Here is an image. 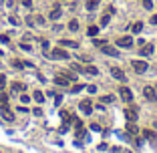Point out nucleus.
Wrapping results in <instances>:
<instances>
[{
    "mask_svg": "<svg viewBox=\"0 0 157 153\" xmlns=\"http://www.w3.org/2000/svg\"><path fill=\"white\" fill-rule=\"evenodd\" d=\"M61 46H67V48H78V42H75V40H67V38H61Z\"/></svg>",
    "mask_w": 157,
    "mask_h": 153,
    "instance_id": "11",
    "label": "nucleus"
},
{
    "mask_svg": "<svg viewBox=\"0 0 157 153\" xmlns=\"http://www.w3.org/2000/svg\"><path fill=\"white\" fill-rule=\"evenodd\" d=\"M143 97L149 101V103H155L157 101V93L153 87H143Z\"/></svg>",
    "mask_w": 157,
    "mask_h": 153,
    "instance_id": "2",
    "label": "nucleus"
},
{
    "mask_svg": "<svg viewBox=\"0 0 157 153\" xmlns=\"http://www.w3.org/2000/svg\"><path fill=\"white\" fill-rule=\"evenodd\" d=\"M127 133H129L131 137H137V133H139L137 125H135V123H127Z\"/></svg>",
    "mask_w": 157,
    "mask_h": 153,
    "instance_id": "12",
    "label": "nucleus"
},
{
    "mask_svg": "<svg viewBox=\"0 0 157 153\" xmlns=\"http://www.w3.org/2000/svg\"><path fill=\"white\" fill-rule=\"evenodd\" d=\"M87 32H89V37H97L99 34V26H89Z\"/></svg>",
    "mask_w": 157,
    "mask_h": 153,
    "instance_id": "23",
    "label": "nucleus"
},
{
    "mask_svg": "<svg viewBox=\"0 0 157 153\" xmlns=\"http://www.w3.org/2000/svg\"><path fill=\"white\" fill-rule=\"evenodd\" d=\"M12 87H14V91H18V93H22V91H24V89H26V87H24V85H22V83H14V85H12Z\"/></svg>",
    "mask_w": 157,
    "mask_h": 153,
    "instance_id": "25",
    "label": "nucleus"
},
{
    "mask_svg": "<svg viewBox=\"0 0 157 153\" xmlns=\"http://www.w3.org/2000/svg\"><path fill=\"white\" fill-rule=\"evenodd\" d=\"M143 8L151 10V8H153V0H143Z\"/></svg>",
    "mask_w": 157,
    "mask_h": 153,
    "instance_id": "27",
    "label": "nucleus"
},
{
    "mask_svg": "<svg viewBox=\"0 0 157 153\" xmlns=\"http://www.w3.org/2000/svg\"><path fill=\"white\" fill-rule=\"evenodd\" d=\"M78 107H81V111L85 115H91L93 113V105H91V101H81L78 103Z\"/></svg>",
    "mask_w": 157,
    "mask_h": 153,
    "instance_id": "8",
    "label": "nucleus"
},
{
    "mask_svg": "<svg viewBox=\"0 0 157 153\" xmlns=\"http://www.w3.org/2000/svg\"><path fill=\"white\" fill-rule=\"evenodd\" d=\"M87 91H89V93H95V91H97V87H93V85H87Z\"/></svg>",
    "mask_w": 157,
    "mask_h": 153,
    "instance_id": "36",
    "label": "nucleus"
},
{
    "mask_svg": "<svg viewBox=\"0 0 157 153\" xmlns=\"http://www.w3.org/2000/svg\"><path fill=\"white\" fill-rule=\"evenodd\" d=\"M69 30L77 32V30H78V20H71V22H69Z\"/></svg>",
    "mask_w": 157,
    "mask_h": 153,
    "instance_id": "22",
    "label": "nucleus"
},
{
    "mask_svg": "<svg viewBox=\"0 0 157 153\" xmlns=\"http://www.w3.org/2000/svg\"><path fill=\"white\" fill-rule=\"evenodd\" d=\"M81 61H83V63H91V57H89V54H81Z\"/></svg>",
    "mask_w": 157,
    "mask_h": 153,
    "instance_id": "33",
    "label": "nucleus"
},
{
    "mask_svg": "<svg viewBox=\"0 0 157 153\" xmlns=\"http://www.w3.org/2000/svg\"><path fill=\"white\" fill-rule=\"evenodd\" d=\"M4 87H6V76L0 75V91H4Z\"/></svg>",
    "mask_w": 157,
    "mask_h": 153,
    "instance_id": "28",
    "label": "nucleus"
},
{
    "mask_svg": "<svg viewBox=\"0 0 157 153\" xmlns=\"http://www.w3.org/2000/svg\"><path fill=\"white\" fill-rule=\"evenodd\" d=\"M12 67H16V69H22V67H24V63H20V61H12Z\"/></svg>",
    "mask_w": 157,
    "mask_h": 153,
    "instance_id": "31",
    "label": "nucleus"
},
{
    "mask_svg": "<svg viewBox=\"0 0 157 153\" xmlns=\"http://www.w3.org/2000/svg\"><path fill=\"white\" fill-rule=\"evenodd\" d=\"M2 117H4V121H14V115L10 113L8 109H2Z\"/></svg>",
    "mask_w": 157,
    "mask_h": 153,
    "instance_id": "18",
    "label": "nucleus"
},
{
    "mask_svg": "<svg viewBox=\"0 0 157 153\" xmlns=\"http://www.w3.org/2000/svg\"><path fill=\"white\" fill-rule=\"evenodd\" d=\"M2 109H8V97H6V95L0 97V111H2Z\"/></svg>",
    "mask_w": 157,
    "mask_h": 153,
    "instance_id": "19",
    "label": "nucleus"
},
{
    "mask_svg": "<svg viewBox=\"0 0 157 153\" xmlns=\"http://www.w3.org/2000/svg\"><path fill=\"white\" fill-rule=\"evenodd\" d=\"M85 73H89V75H97L99 71H97V67H87V69H85Z\"/></svg>",
    "mask_w": 157,
    "mask_h": 153,
    "instance_id": "26",
    "label": "nucleus"
},
{
    "mask_svg": "<svg viewBox=\"0 0 157 153\" xmlns=\"http://www.w3.org/2000/svg\"><path fill=\"white\" fill-rule=\"evenodd\" d=\"M109 16H111V14H107V12L101 16V26H107V24H109Z\"/></svg>",
    "mask_w": 157,
    "mask_h": 153,
    "instance_id": "24",
    "label": "nucleus"
},
{
    "mask_svg": "<svg viewBox=\"0 0 157 153\" xmlns=\"http://www.w3.org/2000/svg\"><path fill=\"white\" fill-rule=\"evenodd\" d=\"M137 117H139V109H137L135 105H129V107L125 109V119H127V123H135Z\"/></svg>",
    "mask_w": 157,
    "mask_h": 153,
    "instance_id": "1",
    "label": "nucleus"
},
{
    "mask_svg": "<svg viewBox=\"0 0 157 153\" xmlns=\"http://www.w3.org/2000/svg\"><path fill=\"white\" fill-rule=\"evenodd\" d=\"M99 2H101V0H87V8H89V10H93V8H97V6H99Z\"/></svg>",
    "mask_w": 157,
    "mask_h": 153,
    "instance_id": "21",
    "label": "nucleus"
},
{
    "mask_svg": "<svg viewBox=\"0 0 157 153\" xmlns=\"http://www.w3.org/2000/svg\"><path fill=\"white\" fill-rule=\"evenodd\" d=\"M54 83H56L59 87H67V85H69V76H67V75H65V76L59 75L56 79H54Z\"/></svg>",
    "mask_w": 157,
    "mask_h": 153,
    "instance_id": "13",
    "label": "nucleus"
},
{
    "mask_svg": "<svg viewBox=\"0 0 157 153\" xmlns=\"http://www.w3.org/2000/svg\"><path fill=\"white\" fill-rule=\"evenodd\" d=\"M0 42H2V44H8V42H10V38L6 37V34H0Z\"/></svg>",
    "mask_w": 157,
    "mask_h": 153,
    "instance_id": "30",
    "label": "nucleus"
},
{
    "mask_svg": "<svg viewBox=\"0 0 157 153\" xmlns=\"http://www.w3.org/2000/svg\"><path fill=\"white\" fill-rule=\"evenodd\" d=\"M131 67H133L137 73H145V71L149 69V65H147L145 61H131Z\"/></svg>",
    "mask_w": 157,
    "mask_h": 153,
    "instance_id": "4",
    "label": "nucleus"
},
{
    "mask_svg": "<svg viewBox=\"0 0 157 153\" xmlns=\"http://www.w3.org/2000/svg\"><path fill=\"white\" fill-rule=\"evenodd\" d=\"M101 50L105 52V54H109V57H119V50L115 46H109V44H103L101 46Z\"/></svg>",
    "mask_w": 157,
    "mask_h": 153,
    "instance_id": "7",
    "label": "nucleus"
},
{
    "mask_svg": "<svg viewBox=\"0 0 157 153\" xmlns=\"http://www.w3.org/2000/svg\"><path fill=\"white\" fill-rule=\"evenodd\" d=\"M119 93H121V97H123V101H125V103H133V93H131V89H129V87H121V89H119Z\"/></svg>",
    "mask_w": 157,
    "mask_h": 153,
    "instance_id": "5",
    "label": "nucleus"
},
{
    "mask_svg": "<svg viewBox=\"0 0 157 153\" xmlns=\"http://www.w3.org/2000/svg\"><path fill=\"white\" fill-rule=\"evenodd\" d=\"M73 71H78V73H85V69L81 65H73Z\"/></svg>",
    "mask_w": 157,
    "mask_h": 153,
    "instance_id": "34",
    "label": "nucleus"
},
{
    "mask_svg": "<svg viewBox=\"0 0 157 153\" xmlns=\"http://www.w3.org/2000/svg\"><path fill=\"white\" fill-rule=\"evenodd\" d=\"M32 97H34V101H36V103H44V93H42V91H34V93H32Z\"/></svg>",
    "mask_w": 157,
    "mask_h": 153,
    "instance_id": "16",
    "label": "nucleus"
},
{
    "mask_svg": "<svg viewBox=\"0 0 157 153\" xmlns=\"http://www.w3.org/2000/svg\"><path fill=\"white\" fill-rule=\"evenodd\" d=\"M115 44H117L119 48H129V46H133V38L131 37H121L115 40Z\"/></svg>",
    "mask_w": 157,
    "mask_h": 153,
    "instance_id": "3",
    "label": "nucleus"
},
{
    "mask_svg": "<svg viewBox=\"0 0 157 153\" xmlns=\"http://www.w3.org/2000/svg\"><path fill=\"white\" fill-rule=\"evenodd\" d=\"M61 14H63V8H61V6H54V8L50 10L48 18H50V20H56V18H61Z\"/></svg>",
    "mask_w": 157,
    "mask_h": 153,
    "instance_id": "9",
    "label": "nucleus"
},
{
    "mask_svg": "<svg viewBox=\"0 0 157 153\" xmlns=\"http://www.w3.org/2000/svg\"><path fill=\"white\" fill-rule=\"evenodd\" d=\"M20 101H22V103H30V97H28V95H22Z\"/></svg>",
    "mask_w": 157,
    "mask_h": 153,
    "instance_id": "35",
    "label": "nucleus"
},
{
    "mask_svg": "<svg viewBox=\"0 0 157 153\" xmlns=\"http://www.w3.org/2000/svg\"><path fill=\"white\" fill-rule=\"evenodd\" d=\"M111 75L115 76L117 81H125V73H123L119 67H113V69H111Z\"/></svg>",
    "mask_w": 157,
    "mask_h": 153,
    "instance_id": "10",
    "label": "nucleus"
},
{
    "mask_svg": "<svg viewBox=\"0 0 157 153\" xmlns=\"http://www.w3.org/2000/svg\"><path fill=\"white\" fill-rule=\"evenodd\" d=\"M113 99H115L113 95H105V97H101V103L103 105H109V103H113Z\"/></svg>",
    "mask_w": 157,
    "mask_h": 153,
    "instance_id": "20",
    "label": "nucleus"
},
{
    "mask_svg": "<svg viewBox=\"0 0 157 153\" xmlns=\"http://www.w3.org/2000/svg\"><path fill=\"white\" fill-rule=\"evenodd\" d=\"M93 42H95L97 46H103V44H105V40H101V38H93Z\"/></svg>",
    "mask_w": 157,
    "mask_h": 153,
    "instance_id": "32",
    "label": "nucleus"
},
{
    "mask_svg": "<svg viewBox=\"0 0 157 153\" xmlns=\"http://www.w3.org/2000/svg\"><path fill=\"white\" fill-rule=\"evenodd\" d=\"M85 87H87V85H75V87H73V93H78V91H83Z\"/></svg>",
    "mask_w": 157,
    "mask_h": 153,
    "instance_id": "29",
    "label": "nucleus"
},
{
    "mask_svg": "<svg viewBox=\"0 0 157 153\" xmlns=\"http://www.w3.org/2000/svg\"><path fill=\"white\" fill-rule=\"evenodd\" d=\"M143 137H145V139H149V141H155V139H157V133H155V131H151V129H143Z\"/></svg>",
    "mask_w": 157,
    "mask_h": 153,
    "instance_id": "14",
    "label": "nucleus"
},
{
    "mask_svg": "<svg viewBox=\"0 0 157 153\" xmlns=\"http://www.w3.org/2000/svg\"><path fill=\"white\" fill-rule=\"evenodd\" d=\"M151 24H157V14H153V16H151Z\"/></svg>",
    "mask_w": 157,
    "mask_h": 153,
    "instance_id": "38",
    "label": "nucleus"
},
{
    "mask_svg": "<svg viewBox=\"0 0 157 153\" xmlns=\"http://www.w3.org/2000/svg\"><path fill=\"white\" fill-rule=\"evenodd\" d=\"M50 59H54V61H59V59H69V54L63 50V46L61 48H54V50H50V54H48Z\"/></svg>",
    "mask_w": 157,
    "mask_h": 153,
    "instance_id": "6",
    "label": "nucleus"
},
{
    "mask_svg": "<svg viewBox=\"0 0 157 153\" xmlns=\"http://www.w3.org/2000/svg\"><path fill=\"white\" fill-rule=\"evenodd\" d=\"M141 30H143V22H135V24L131 26V32H133V34H137V32H141Z\"/></svg>",
    "mask_w": 157,
    "mask_h": 153,
    "instance_id": "17",
    "label": "nucleus"
},
{
    "mask_svg": "<svg viewBox=\"0 0 157 153\" xmlns=\"http://www.w3.org/2000/svg\"><path fill=\"white\" fill-rule=\"evenodd\" d=\"M141 54H143V57L153 54V44H143V46H141Z\"/></svg>",
    "mask_w": 157,
    "mask_h": 153,
    "instance_id": "15",
    "label": "nucleus"
},
{
    "mask_svg": "<svg viewBox=\"0 0 157 153\" xmlns=\"http://www.w3.org/2000/svg\"><path fill=\"white\" fill-rule=\"evenodd\" d=\"M22 4H24V6H28V8H30V6H32V0H22Z\"/></svg>",
    "mask_w": 157,
    "mask_h": 153,
    "instance_id": "37",
    "label": "nucleus"
}]
</instances>
